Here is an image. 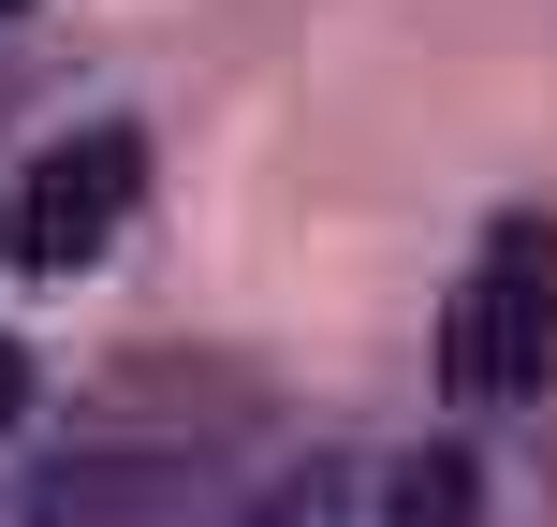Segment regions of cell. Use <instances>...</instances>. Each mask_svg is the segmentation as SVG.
<instances>
[{
    "label": "cell",
    "mask_w": 557,
    "mask_h": 527,
    "mask_svg": "<svg viewBox=\"0 0 557 527\" xmlns=\"http://www.w3.org/2000/svg\"><path fill=\"white\" fill-rule=\"evenodd\" d=\"M29 411V366H15V337H0V425H15Z\"/></svg>",
    "instance_id": "277c9868"
},
{
    "label": "cell",
    "mask_w": 557,
    "mask_h": 527,
    "mask_svg": "<svg viewBox=\"0 0 557 527\" xmlns=\"http://www.w3.org/2000/svg\"><path fill=\"white\" fill-rule=\"evenodd\" d=\"M543 366H557V221L513 205V221H484V250L441 308V381L455 411H513V396H543Z\"/></svg>",
    "instance_id": "6da1fadb"
},
{
    "label": "cell",
    "mask_w": 557,
    "mask_h": 527,
    "mask_svg": "<svg viewBox=\"0 0 557 527\" xmlns=\"http://www.w3.org/2000/svg\"><path fill=\"white\" fill-rule=\"evenodd\" d=\"M250 527H470V454H323L278 499H250Z\"/></svg>",
    "instance_id": "3957f363"
},
{
    "label": "cell",
    "mask_w": 557,
    "mask_h": 527,
    "mask_svg": "<svg viewBox=\"0 0 557 527\" xmlns=\"http://www.w3.org/2000/svg\"><path fill=\"white\" fill-rule=\"evenodd\" d=\"M0 15H29V0H0Z\"/></svg>",
    "instance_id": "5b68a950"
},
{
    "label": "cell",
    "mask_w": 557,
    "mask_h": 527,
    "mask_svg": "<svg viewBox=\"0 0 557 527\" xmlns=\"http://www.w3.org/2000/svg\"><path fill=\"white\" fill-rule=\"evenodd\" d=\"M133 191H147V133H117V117H88V133L29 147V162L0 176V264L74 278L117 221H133Z\"/></svg>",
    "instance_id": "7a4b0ae2"
}]
</instances>
